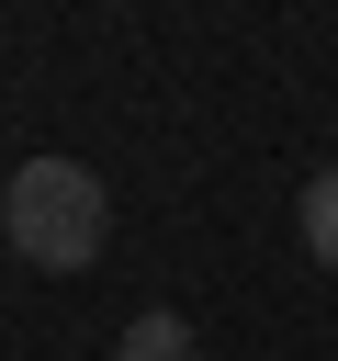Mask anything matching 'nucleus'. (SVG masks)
<instances>
[{"label":"nucleus","mask_w":338,"mask_h":361,"mask_svg":"<svg viewBox=\"0 0 338 361\" xmlns=\"http://www.w3.org/2000/svg\"><path fill=\"white\" fill-rule=\"evenodd\" d=\"M0 226H11V248L34 271H90L101 237H113V203H101V180L79 158H23L0 180Z\"/></svg>","instance_id":"1"},{"label":"nucleus","mask_w":338,"mask_h":361,"mask_svg":"<svg viewBox=\"0 0 338 361\" xmlns=\"http://www.w3.org/2000/svg\"><path fill=\"white\" fill-rule=\"evenodd\" d=\"M113 361H192V327H180L169 305H146V316L124 327V350H113Z\"/></svg>","instance_id":"2"},{"label":"nucleus","mask_w":338,"mask_h":361,"mask_svg":"<svg viewBox=\"0 0 338 361\" xmlns=\"http://www.w3.org/2000/svg\"><path fill=\"white\" fill-rule=\"evenodd\" d=\"M293 226H304L315 271H338V169H315V180H304V214H293Z\"/></svg>","instance_id":"3"}]
</instances>
